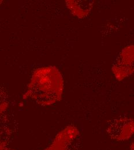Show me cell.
<instances>
[{"label": "cell", "instance_id": "obj_1", "mask_svg": "<svg viewBox=\"0 0 134 150\" xmlns=\"http://www.w3.org/2000/svg\"><path fill=\"white\" fill-rule=\"evenodd\" d=\"M64 89V81L55 67L37 69L28 87V94L39 105L49 106L60 100Z\"/></svg>", "mask_w": 134, "mask_h": 150}, {"label": "cell", "instance_id": "obj_2", "mask_svg": "<svg viewBox=\"0 0 134 150\" xmlns=\"http://www.w3.org/2000/svg\"><path fill=\"white\" fill-rule=\"evenodd\" d=\"M80 139V132L77 127L69 125L58 133L45 150H79L81 144Z\"/></svg>", "mask_w": 134, "mask_h": 150}, {"label": "cell", "instance_id": "obj_3", "mask_svg": "<svg viewBox=\"0 0 134 150\" xmlns=\"http://www.w3.org/2000/svg\"><path fill=\"white\" fill-rule=\"evenodd\" d=\"M134 45L124 47L118 53L112 65L113 73L118 81L134 73Z\"/></svg>", "mask_w": 134, "mask_h": 150}, {"label": "cell", "instance_id": "obj_4", "mask_svg": "<svg viewBox=\"0 0 134 150\" xmlns=\"http://www.w3.org/2000/svg\"><path fill=\"white\" fill-rule=\"evenodd\" d=\"M106 131L112 140L118 142L127 140L134 134V120L125 117L116 118L109 122Z\"/></svg>", "mask_w": 134, "mask_h": 150}, {"label": "cell", "instance_id": "obj_5", "mask_svg": "<svg viewBox=\"0 0 134 150\" xmlns=\"http://www.w3.org/2000/svg\"><path fill=\"white\" fill-rule=\"evenodd\" d=\"M65 2L71 13L80 19L87 17L94 5V1L92 0H67Z\"/></svg>", "mask_w": 134, "mask_h": 150}, {"label": "cell", "instance_id": "obj_6", "mask_svg": "<svg viewBox=\"0 0 134 150\" xmlns=\"http://www.w3.org/2000/svg\"><path fill=\"white\" fill-rule=\"evenodd\" d=\"M131 150H134V144H133L131 146Z\"/></svg>", "mask_w": 134, "mask_h": 150}]
</instances>
